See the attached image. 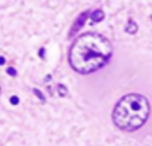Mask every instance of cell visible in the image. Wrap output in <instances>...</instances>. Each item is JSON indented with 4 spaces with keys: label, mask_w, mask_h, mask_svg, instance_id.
Instances as JSON below:
<instances>
[{
    "label": "cell",
    "mask_w": 152,
    "mask_h": 146,
    "mask_svg": "<svg viewBox=\"0 0 152 146\" xmlns=\"http://www.w3.org/2000/svg\"><path fill=\"white\" fill-rule=\"evenodd\" d=\"M112 53L109 40L97 33L81 34L72 43L69 52V62L76 72L86 74L103 67Z\"/></svg>",
    "instance_id": "obj_1"
},
{
    "label": "cell",
    "mask_w": 152,
    "mask_h": 146,
    "mask_svg": "<svg viewBox=\"0 0 152 146\" xmlns=\"http://www.w3.org/2000/svg\"><path fill=\"white\" fill-rule=\"evenodd\" d=\"M150 107L142 95L131 93L123 97L112 112L113 123L122 130L132 131L142 126L148 119Z\"/></svg>",
    "instance_id": "obj_2"
},
{
    "label": "cell",
    "mask_w": 152,
    "mask_h": 146,
    "mask_svg": "<svg viewBox=\"0 0 152 146\" xmlns=\"http://www.w3.org/2000/svg\"><path fill=\"white\" fill-rule=\"evenodd\" d=\"M88 15V12L86 11L83 13H81L75 20L71 30L69 31V34L71 36L74 35L75 33H77L79 30L84 26L87 17Z\"/></svg>",
    "instance_id": "obj_3"
},
{
    "label": "cell",
    "mask_w": 152,
    "mask_h": 146,
    "mask_svg": "<svg viewBox=\"0 0 152 146\" xmlns=\"http://www.w3.org/2000/svg\"><path fill=\"white\" fill-rule=\"evenodd\" d=\"M90 17L94 22H100L104 18V13L100 9H97L91 13Z\"/></svg>",
    "instance_id": "obj_4"
},
{
    "label": "cell",
    "mask_w": 152,
    "mask_h": 146,
    "mask_svg": "<svg viewBox=\"0 0 152 146\" xmlns=\"http://www.w3.org/2000/svg\"><path fill=\"white\" fill-rule=\"evenodd\" d=\"M137 30V24L132 21H131L128 23V26L126 28V31L129 33L132 34L136 32Z\"/></svg>",
    "instance_id": "obj_5"
},
{
    "label": "cell",
    "mask_w": 152,
    "mask_h": 146,
    "mask_svg": "<svg viewBox=\"0 0 152 146\" xmlns=\"http://www.w3.org/2000/svg\"><path fill=\"white\" fill-rule=\"evenodd\" d=\"M57 91L58 92L59 95L61 97H65L68 92V90L66 87L64 85L61 84H58L57 87Z\"/></svg>",
    "instance_id": "obj_6"
},
{
    "label": "cell",
    "mask_w": 152,
    "mask_h": 146,
    "mask_svg": "<svg viewBox=\"0 0 152 146\" xmlns=\"http://www.w3.org/2000/svg\"><path fill=\"white\" fill-rule=\"evenodd\" d=\"M33 91H34V93L35 94V95L42 101H45V97H44L43 94L42 93V92L39 90L38 89H36V88H34L33 90Z\"/></svg>",
    "instance_id": "obj_7"
},
{
    "label": "cell",
    "mask_w": 152,
    "mask_h": 146,
    "mask_svg": "<svg viewBox=\"0 0 152 146\" xmlns=\"http://www.w3.org/2000/svg\"><path fill=\"white\" fill-rule=\"evenodd\" d=\"M7 72L11 76L15 77L17 75V71L13 67H9L7 69Z\"/></svg>",
    "instance_id": "obj_8"
},
{
    "label": "cell",
    "mask_w": 152,
    "mask_h": 146,
    "mask_svg": "<svg viewBox=\"0 0 152 146\" xmlns=\"http://www.w3.org/2000/svg\"><path fill=\"white\" fill-rule=\"evenodd\" d=\"M10 102L13 105H17L19 103V99L17 96H13L10 98Z\"/></svg>",
    "instance_id": "obj_9"
},
{
    "label": "cell",
    "mask_w": 152,
    "mask_h": 146,
    "mask_svg": "<svg viewBox=\"0 0 152 146\" xmlns=\"http://www.w3.org/2000/svg\"><path fill=\"white\" fill-rule=\"evenodd\" d=\"M45 49H44L43 48L40 49L39 54V56H40L41 58H43V56H44V55H45Z\"/></svg>",
    "instance_id": "obj_10"
},
{
    "label": "cell",
    "mask_w": 152,
    "mask_h": 146,
    "mask_svg": "<svg viewBox=\"0 0 152 146\" xmlns=\"http://www.w3.org/2000/svg\"><path fill=\"white\" fill-rule=\"evenodd\" d=\"M5 59L4 56H0V65H2L5 64Z\"/></svg>",
    "instance_id": "obj_11"
},
{
    "label": "cell",
    "mask_w": 152,
    "mask_h": 146,
    "mask_svg": "<svg viewBox=\"0 0 152 146\" xmlns=\"http://www.w3.org/2000/svg\"><path fill=\"white\" fill-rule=\"evenodd\" d=\"M1 88L0 87V95H1Z\"/></svg>",
    "instance_id": "obj_12"
}]
</instances>
